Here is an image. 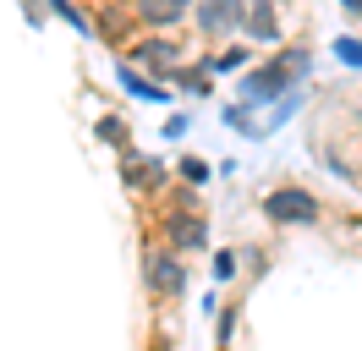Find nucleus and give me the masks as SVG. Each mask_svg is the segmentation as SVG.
<instances>
[{
    "label": "nucleus",
    "mask_w": 362,
    "mask_h": 351,
    "mask_svg": "<svg viewBox=\"0 0 362 351\" xmlns=\"http://www.w3.org/2000/svg\"><path fill=\"white\" fill-rule=\"evenodd\" d=\"M313 71V50L308 44H291V50H280L274 61H264L258 71H247L242 77V105L258 110L269 105V99H286L291 88H302V77Z\"/></svg>",
    "instance_id": "obj_1"
},
{
    "label": "nucleus",
    "mask_w": 362,
    "mask_h": 351,
    "mask_svg": "<svg viewBox=\"0 0 362 351\" xmlns=\"http://www.w3.org/2000/svg\"><path fill=\"white\" fill-rule=\"evenodd\" d=\"M264 219L269 225H313L318 219V197L308 192V187H274V192H264Z\"/></svg>",
    "instance_id": "obj_2"
},
{
    "label": "nucleus",
    "mask_w": 362,
    "mask_h": 351,
    "mask_svg": "<svg viewBox=\"0 0 362 351\" xmlns=\"http://www.w3.org/2000/svg\"><path fill=\"white\" fill-rule=\"evenodd\" d=\"M143 280L154 297H181L187 291V263H181L176 247H154L148 258H143Z\"/></svg>",
    "instance_id": "obj_3"
},
{
    "label": "nucleus",
    "mask_w": 362,
    "mask_h": 351,
    "mask_svg": "<svg viewBox=\"0 0 362 351\" xmlns=\"http://www.w3.org/2000/svg\"><path fill=\"white\" fill-rule=\"evenodd\" d=\"M192 17L209 39H226V33H242V17H247V0H192Z\"/></svg>",
    "instance_id": "obj_4"
},
{
    "label": "nucleus",
    "mask_w": 362,
    "mask_h": 351,
    "mask_svg": "<svg viewBox=\"0 0 362 351\" xmlns=\"http://www.w3.org/2000/svg\"><path fill=\"white\" fill-rule=\"evenodd\" d=\"M165 236H170L176 253H198V247L209 241V219L204 214H170L165 219Z\"/></svg>",
    "instance_id": "obj_5"
},
{
    "label": "nucleus",
    "mask_w": 362,
    "mask_h": 351,
    "mask_svg": "<svg viewBox=\"0 0 362 351\" xmlns=\"http://www.w3.org/2000/svg\"><path fill=\"white\" fill-rule=\"evenodd\" d=\"M137 61H143V66H154V71H165V77H170V71L181 66V44H170L165 33H154V39H137Z\"/></svg>",
    "instance_id": "obj_6"
},
{
    "label": "nucleus",
    "mask_w": 362,
    "mask_h": 351,
    "mask_svg": "<svg viewBox=\"0 0 362 351\" xmlns=\"http://www.w3.org/2000/svg\"><path fill=\"white\" fill-rule=\"evenodd\" d=\"M252 44H280V22H274V6L269 0H247V17H242Z\"/></svg>",
    "instance_id": "obj_7"
},
{
    "label": "nucleus",
    "mask_w": 362,
    "mask_h": 351,
    "mask_svg": "<svg viewBox=\"0 0 362 351\" xmlns=\"http://www.w3.org/2000/svg\"><path fill=\"white\" fill-rule=\"evenodd\" d=\"M115 83L127 88L132 99H148V105H170V88H159L154 77H143V71H132V61L115 66Z\"/></svg>",
    "instance_id": "obj_8"
},
{
    "label": "nucleus",
    "mask_w": 362,
    "mask_h": 351,
    "mask_svg": "<svg viewBox=\"0 0 362 351\" xmlns=\"http://www.w3.org/2000/svg\"><path fill=\"white\" fill-rule=\"evenodd\" d=\"M137 17L148 22V28H170V22H181L187 11H192V0H132Z\"/></svg>",
    "instance_id": "obj_9"
},
{
    "label": "nucleus",
    "mask_w": 362,
    "mask_h": 351,
    "mask_svg": "<svg viewBox=\"0 0 362 351\" xmlns=\"http://www.w3.org/2000/svg\"><path fill=\"white\" fill-rule=\"evenodd\" d=\"M127 181H132V187H154L159 171L148 165V159H127Z\"/></svg>",
    "instance_id": "obj_10"
},
{
    "label": "nucleus",
    "mask_w": 362,
    "mask_h": 351,
    "mask_svg": "<svg viewBox=\"0 0 362 351\" xmlns=\"http://www.w3.org/2000/svg\"><path fill=\"white\" fill-rule=\"evenodd\" d=\"M236 66H247V50H220V55H214L204 71H236Z\"/></svg>",
    "instance_id": "obj_11"
},
{
    "label": "nucleus",
    "mask_w": 362,
    "mask_h": 351,
    "mask_svg": "<svg viewBox=\"0 0 362 351\" xmlns=\"http://www.w3.org/2000/svg\"><path fill=\"white\" fill-rule=\"evenodd\" d=\"M181 181H187V187H204V181H209V165L187 154V159H181Z\"/></svg>",
    "instance_id": "obj_12"
},
{
    "label": "nucleus",
    "mask_w": 362,
    "mask_h": 351,
    "mask_svg": "<svg viewBox=\"0 0 362 351\" xmlns=\"http://www.w3.org/2000/svg\"><path fill=\"white\" fill-rule=\"evenodd\" d=\"M49 6H55V11H61V17L71 22V28H77V33H93V28H88V17H83V11L71 6V0H49Z\"/></svg>",
    "instance_id": "obj_13"
},
{
    "label": "nucleus",
    "mask_w": 362,
    "mask_h": 351,
    "mask_svg": "<svg viewBox=\"0 0 362 351\" xmlns=\"http://www.w3.org/2000/svg\"><path fill=\"white\" fill-rule=\"evenodd\" d=\"M335 55L346 66H362V39H335Z\"/></svg>",
    "instance_id": "obj_14"
},
{
    "label": "nucleus",
    "mask_w": 362,
    "mask_h": 351,
    "mask_svg": "<svg viewBox=\"0 0 362 351\" xmlns=\"http://www.w3.org/2000/svg\"><path fill=\"white\" fill-rule=\"evenodd\" d=\"M99 137H105V143H115V149H121V143H127V127H121L115 115H105V121H99Z\"/></svg>",
    "instance_id": "obj_15"
},
{
    "label": "nucleus",
    "mask_w": 362,
    "mask_h": 351,
    "mask_svg": "<svg viewBox=\"0 0 362 351\" xmlns=\"http://www.w3.org/2000/svg\"><path fill=\"white\" fill-rule=\"evenodd\" d=\"M214 280H220V285L236 280V253H220V258H214Z\"/></svg>",
    "instance_id": "obj_16"
},
{
    "label": "nucleus",
    "mask_w": 362,
    "mask_h": 351,
    "mask_svg": "<svg viewBox=\"0 0 362 351\" xmlns=\"http://www.w3.org/2000/svg\"><path fill=\"white\" fill-rule=\"evenodd\" d=\"M230 329H236V307H226V313H220V329H214V335H220V351H226Z\"/></svg>",
    "instance_id": "obj_17"
},
{
    "label": "nucleus",
    "mask_w": 362,
    "mask_h": 351,
    "mask_svg": "<svg viewBox=\"0 0 362 351\" xmlns=\"http://www.w3.org/2000/svg\"><path fill=\"white\" fill-rule=\"evenodd\" d=\"M192 127V121H187V115H170V121H165V137H181V132Z\"/></svg>",
    "instance_id": "obj_18"
},
{
    "label": "nucleus",
    "mask_w": 362,
    "mask_h": 351,
    "mask_svg": "<svg viewBox=\"0 0 362 351\" xmlns=\"http://www.w3.org/2000/svg\"><path fill=\"white\" fill-rule=\"evenodd\" d=\"M340 6H346V11H351V17H362V0H340Z\"/></svg>",
    "instance_id": "obj_19"
}]
</instances>
